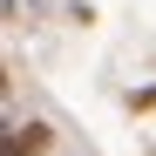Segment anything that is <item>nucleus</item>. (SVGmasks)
<instances>
[{
  "instance_id": "nucleus-1",
  "label": "nucleus",
  "mask_w": 156,
  "mask_h": 156,
  "mask_svg": "<svg viewBox=\"0 0 156 156\" xmlns=\"http://www.w3.org/2000/svg\"><path fill=\"white\" fill-rule=\"evenodd\" d=\"M48 149H55V129H48L41 115L7 122V136H0V156H48Z\"/></svg>"
},
{
  "instance_id": "nucleus-2",
  "label": "nucleus",
  "mask_w": 156,
  "mask_h": 156,
  "mask_svg": "<svg viewBox=\"0 0 156 156\" xmlns=\"http://www.w3.org/2000/svg\"><path fill=\"white\" fill-rule=\"evenodd\" d=\"M156 109V88H136V95H129V115H149Z\"/></svg>"
}]
</instances>
